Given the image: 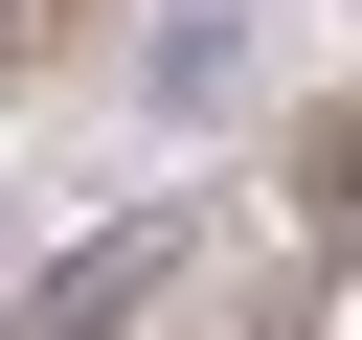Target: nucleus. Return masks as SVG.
I'll use <instances>...</instances> for the list:
<instances>
[{
  "label": "nucleus",
  "mask_w": 362,
  "mask_h": 340,
  "mask_svg": "<svg viewBox=\"0 0 362 340\" xmlns=\"http://www.w3.org/2000/svg\"><path fill=\"white\" fill-rule=\"evenodd\" d=\"M158 295H181V227H158V204H136V227H90V249H45V272H23V317H0V340H136V317H158Z\"/></svg>",
  "instance_id": "nucleus-1"
},
{
  "label": "nucleus",
  "mask_w": 362,
  "mask_h": 340,
  "mask_svg": "<svg viewBox=\"0 0 362 340\" xmlns=\"http://www.w3.org/2000/svg\"><path fill=\"white\" fill-rule=\"evenodd\" d=\"M136 91H158L181 136H204V113L249 91V0H158V45H136Z\"/></svg>",
  "instance_id": "nucleus-2"
},
{
  "label": "nucleus",
  "mask_w": 362,
  "mask_h": 340,
  "mask_svg": "<svg viewBox=\"0 0 362 340\" xmlns=\"http://www.w3.org/2000/svg\"><path fill=\"white\" fill-rule=\"evenodd\" d=\"M294 227H317V249L362 227V91H339V113H294Z\"/></svg>",
  "instance_id": "nucleus-3"
},
{
  "label": "nucleus",
  "mask_w": 362,
  "mask_h": 340,
  "mask_svg": "<svg viewBox=\"0 0 362 340\" xmlns=\"http://www.w3.org/2000/svg\"><path fill=\"white\" fill-rule=\"evenodd\" d=\"M45 45H68V0H0V68H45Z\"/></svg>",
  "instance_id": "nucleus-4"
}]
</instances>
